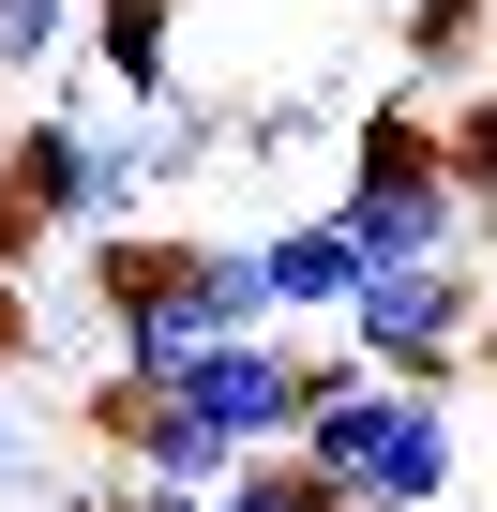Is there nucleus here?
<instances>
[{
	"mask_svg": "<svg viewBox=\"0 0 497 512\" xmlns=\"http://www.w3.org/2000/svg\"><path fill=\"white\" fill-rule=\"evenodd\" d=\"M106 512H211V497H196V482H121Z\"/></svg>",
	"mask_w": 497,
	"mask_h": 512,
	"instance_id": "obj_13",
	"label": "nucleus"
},
{
	"mask_svg": "<svg viewBox=\"0 0 497 512\" xmlns=\"http://www.w3.org/2000/svg\"><path fill=\"white\" fill-rule=\"evenodd\" d=\"M302 467L347 482V512H452L467 497V392L452 377H347L302 422Z\"/></svg>",
	"mask_w": 497,
	"mask_h": 512,
	"instance_id": "obj_1",
	"label": "nucleus"
},
{
	"mask_svg": "<svg viewBox=\"0 0 497 512\" xmlns=\"http://www.w3.org/2000/svg\"><path fill=\"white\" fill-rule=\"evenodd\" d=\"M211 512H347V482H317L302 452H257V467H226Z\"/></svg>",
	"mask_w": 497,
	"mask_h": 512,
	"instance_id": "obj_10",
	"label": "nucleus"
},
{
	"mask_svg": "<svg viewBox=\"0 0 497 512\" xmlns=\"http://www.w3.org/2000/svg\"><path fill=\"white\" fill-rule=\"evenodd\" d=\"M76 61L121 106H166L181 91V0H76Z\"/></svg>",
	"mask_w": 497,
	"mask_h": 512,
	"instance_id": "obj_6",
	"label": "nucleus"
},
{
	"mask_svg": "<svg viewBox=\"0 0 497 512\" xmlns=\"http://www.w3.org/2000/svg\"><path fill=\"white\" fill-rule=\"evenodd\" d=\"M257 287H272V332H332V317L377 287V256H362L332 211H302V226H257Z\"/></svg>",
	"mask_w": 497,
	"mask_h": 512,
	"instance_id": "obj_5",
	"label": "nucleus"
},
{
	"mask_svg": "<svg viewBox=\"0 0 497 512\" xmlns=\"http://www.w3.org/2000/svg\"><path fill=\"white\" fill-rule=\"evenodd\" d=\"M482 272H467V256H422V272H377L332 332L377 362V377H452V362H482Z\"/></svg>",
	"mask_w": 497,
	"mask_h": 512,
	"instance_id": "obj_3",
	"label": "nucleus"
},
{
	"mask_svg": "<svg viewBox=\"0 0 497 512\" xmlns=\"http://www.w3.org/2000/svg\"><path fill=\"white\" fill-rule=\"evenodd\" d=\"M332 226L377 256V272L467 256V196H452V166H437V106H377V121H347V166H332Z\"/></svg>",
	"mask_w": 497,
	"mask_h": 512,
	"instance_id": "obj_2",
	"label": "nucleus"
},
{
	"mask_svg": "<svg viewBox=\"0 0 497 512\" xmlns=\"http://www.w3.org/2000/svg\"><path fill=\"white\" fill-rule=\"evenodd\" d=\"M482 91H497V46H482Z\"/></svg>",
	"mask_w": 497,
	"mask_h": 512,
	"instance_id": "obj_14",
	"label": "nucleus"
},
{
	"mask_svg": "<svg viewBox=\"0 0 497 512\" xmlns=\"http://www.w3.org/2000/svg\"><path fill=\"white\" fill-rule=\"evenodd\" d=\"M482 46H497V0H407V76L422 91H482Z\"/></svg>",
	"mask_w": 497,
	"mask_h": 512,
	"instance_id": "obj_9",
	"label": "nucleus"
},
{
	"mask_svg": "<svg viewBox=\"0 0 497 512\" xmlns=\"http://www.w3.org/2000/svg\"><path fill=\"white\" fill-rule=\"evenodd\" d=\"M226 151V106H121V136H106V166H121V196H166V181H196Z\"/></svg>",
	"mask_w": 497,
	"mask_h": 512,
	"instance_id": "obj_7",
	"label": "nucleus"
},
{
	"mask_svg": "<svg viewBox=\"0 0 497 512\" xmlns=\"http://www.w3.org/2000/svg\"><path fill=\"white\" fill-rule=\"evenodd\" d=\"M61 512H106V497H61Z\"/></svg>",
	"mask_w": 497,
	"mask_h": 512,
	"instance_id": "obj_15",
	"label": "nucleus"
},
{
	"mask_svg": "<svg viewBox=\"0 0 497 512\" xmlns=\"http://www.w3.org/2000/svg\"><path fill=\"white\" fill-rule=\"evenodd\" d=\"M0 497H46V422L0 407Z\"/></svg>",
	"mask_w": 497,
	"mask_h": 512,
	"instance_id": "obj_12",
	"label": "nucleus"
},
{
	"mask_svg": "<svg viewBox=\"0 0 497 512\" xmlns=\"http://www.w3.org/2000/svg\"><path fill=\"white\" fill-rule=\"evenodd\" d=\"M437 166L467 196V256H497V91H452L437 106Z\"/></svg>",
	"mask_w": 497,
	"mask_h": 512,
	"instance_id": "obj_8",
	"label": "nucleus"
},
{
	"mask_svg": "<svg viewBox=\"0 0 497 512\" xmlns=\"http://www.w3.org/2000/svg\"><path fill=\"white\" fill-rule=\"evenodd\" d=\"M0 196H16L31 226H76V241L136 226V196H121V166H106V136L76 106H16L0 121Z\"/></svg>",
	"mask_w": 497,
	"mask_h": 512,
	"instance_id": "obj_4",
	"label": "nucleus"
},
{
	"mask_svg": "<svg viewBox=\"0 0 497 512\" xmlns=\"http://www.w3.org/2000/svg\"><path fill=\"white\" fill-rule=\"evenodd\" d=\"M46 61H76V0H0V106H16Z\"/></svg>",
	"mask_w": 497,
	"mask_h": 512,
	"instance_id": "obj_11",
	"label": "nucleus"
}]
</instances>
